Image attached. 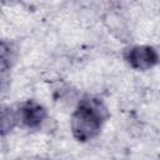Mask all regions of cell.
<instances>
[{"instance_id": "277c9868", "label": "cell", "mask_w": 160, "mask_h": 160, "mask_svg": "<svg viewBox=\"0 0 160 160\" xmlns=\"http://www.w3.org/2000/svg\"><path fill=\"white\" fill-rule=\"evenodd\" d=\"M16 116H15V110L12 109H5L2 110V118H1V130L2 134H5L6 131L11 130L15 124H16Z\"/></svg>"}, {"instance_id": "3957f363", "label": "cell", "mask_w": 160, "mask_h": 160, "mask_svg": "<svg viewBox=\"0 0 160 160\" xmlns=\"http://www.w3.org/2000/svg\"><path fill=\"white\" fill-rule=\"evenodd\" d=\"M15 116L16 121L21 122L24 126L29 129H36L46 119V110L39 102L28 100L20 104L18 110H15Z\"/></svg>"}, {"instance_id": "6da1fadb", "label": "cell", "mask_w": 160, "mask_h": 160, "mask_svg": "<svg viewBox=\"0 0 160 160\" xmlns=\"http://www.w3.org/2000/svg\"><path fill=\"white\" fill-rule=\"evenodd\" d=\"M108 116V109L100 99L94 96L84 98L80 100L71 118V131L74 138L82 142L91 140L100 132Z\"/></svg>"}, {"instance_id": "7a4b0ae2", "label": "cell", "mask_w": 160, "mask_h": 160, "mask_svg": "<svg viewBox=\"0 0 160 160\" xmlns=\"http://www.w3.org/2000/svg\"><path fill=\"white\" fill-rule=\"evenodd\" d=\"M125 60L136 70H148L159 62V54L148 45H138L129 48L125 51Z\"/></svg>"}]
</instances>
